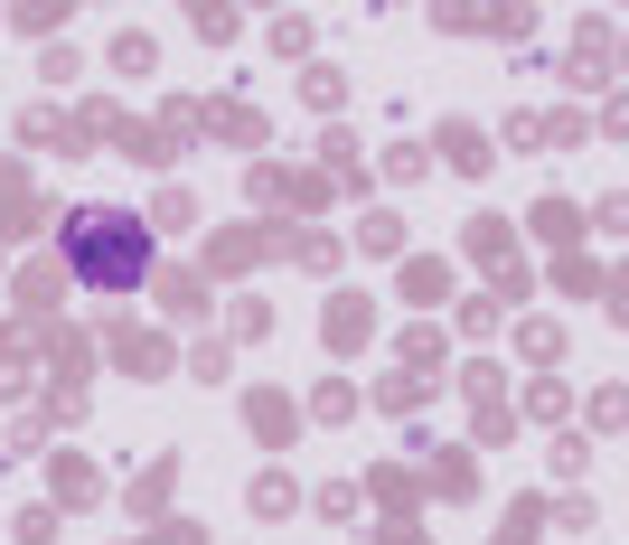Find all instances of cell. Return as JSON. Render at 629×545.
I'll return each instance as SVG.
<instances>
[{"label":"cell","mask_w":629,"mask_h":545,"mask_svg":"<svg viewBox=\"0 0 629 545\" xmlns=\"http://www.w3.org/2000/svg\"><path fill=\"white\" fill-rule=\"evenodd\" d=\"M329 339H339V348H357V339H367V301H339V310H329Z\"/></svg>","instance_id":"7a4b0ae2"},{"label":"cell","mask_w":629,"mask_h":545,"mask_svg":"<svg viewBox=\"0 0 629 545\" xmlns=\"http://www.w3.org/2000/svg\"><path fill=\"white\" fill-rule=\"evenodd\" d=\"M67 263H75V283H94V292H132L151 273V226L122 216V208H75L67 216Z\"/></svg>","instance_id":"6da1fadb"},{"label":"cell","mask_w":629,"mask_h":545,"mask_svg":"<svg viewBox=\"0 0 629 545\" xmlns=\"http://www.w3.org/2000/svg\"><path fill=\"white\" fill-rule=\"evenodd\" d=\"M57 498H67V508H85V498H94V471H85V461H57Z\"/></svg>","instance_id":"3957f363"}]
</instances>
